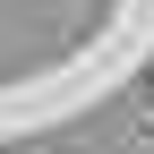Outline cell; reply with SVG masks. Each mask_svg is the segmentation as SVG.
Segmentation results:
<instances>
[]
</instances>
